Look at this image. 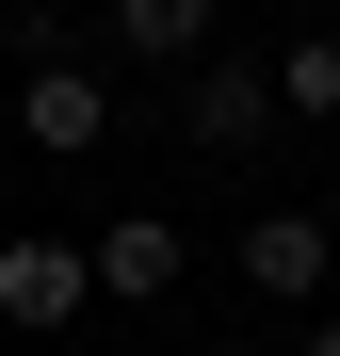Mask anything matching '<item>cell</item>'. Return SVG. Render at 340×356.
Listing matches in <instances>:
<instances>
[{"instance_id": "cell-6", "label": "cell", "mask_w": 340, "mask_h": 356, "mask_svg": "<svg viewBox=\"0 0 340 356\" xmlns=\"http://www.w3.org/2000/svg\"><path fill=\"white\" fill-rule=\"evenodd\" d=\"M113 49H130V65H195L211 49V0H113Z\"/></svg>"}, {"instance_id": "cell-2", "label": "cell", "mask_w": 340, "mask_h": 356, "mask_svg": "<svg viewBox=\"0 0 340 356\" xmlns=\"http://www.w3.org/2000/svg\"><path fill=\"white\" fill-rule=\"evenodd\" d=\"M275 130H292V113H275V65H243V49H195V65H179V146H275Z\"/></svg>"}, {"instance_id": "cell-9", "label": "cell", "mask_w": 340, "mask_h": 356, "mask_svg": "<svg viewBox=\"0 0 340 356\" xmlns=\"http://www.w3.org/2000/svg\"><path fill=\"white\" fill-rule=\"evenodd\" d=\"M292 356H340V324H308V340H292Z\"/></svg>"}, {"instance_id": "cell-5", "label": "cell", "mask_w": 340, "mask_h": 356, "mask_svg": "<svg viewBox=\"0 0 340 356\" xmlns=\"http://www.w3.org/2000/svg\"><path fill=\"white\" fill-rule=\"evenodd\" d=\"M81 259H97V308H162V291L195 275V243H179L162 211H113V227H97Z\"/></svg>"}, {"instance_id": "cell-3", "label": "cell", "mask_w": 340, "mask_h": 356, "mask_svg": "<svg viewBox=\"0 0 340 356\" xmlns=\"http://www.w3.org/2000/svg\"><path fill=\"white\" fill-rule=\"evenodd\" d=\"M227 275H243L259 308H324L340 243H324V211H243V243H227Z\"/></svg>"}, {"instance_id": "cell-7", "label": "cell", "mask_w": 340, "mask_h": 356, "mask_svg": "<svg viewBox=\"0 0 340 356\" xmlns=\"http://www.w3.org/2000/svg\"><path fill=\"white\" fill-rule=\"evenodd\" d=\"M275 113H308V130L340 113V33H292V49H275Z\"/></svg>"}, {"instance_id": "cell-1", "label": "cell", "mask_w": 340, "mask_h": 356, "mask_svg": "<svg viewBox=\"0 0 340 356\" xmlns=\"http://www.w3.org/2000/svg\"><path fill=\"white\" fill-rule=\"evenodd\" d=\"M81 308H97V259L49 227H0V340H65Z\"/></svg>"}, {"instance_id": "cell-4", "label": "cell", "mask_w": 340, "mask_h": 356, "mask_svg": "<svg viewBox=\"0 0 340 356\" xmlns=\"http://www.w3.org/2000/svg\"><path fill=\"white\" fill-rule=\"evenodd\" d=\"M17 146L33 162H97L113 146V81L97 65H17Z\"/></svg>"}, {"instance_id": "cell-8", "label": "cell", "mask_w": 340, "mask_h": 356, "mask_svg": "<svg viewBox=\"0 0 340 356\" xmlns=\"http://www.w3.org/2000/svg\"><path fill=\"white\" fill-rule=\"evenodd\" d=\"M211 356H292V340H211Z\"/></svg>"}]
</instances>
